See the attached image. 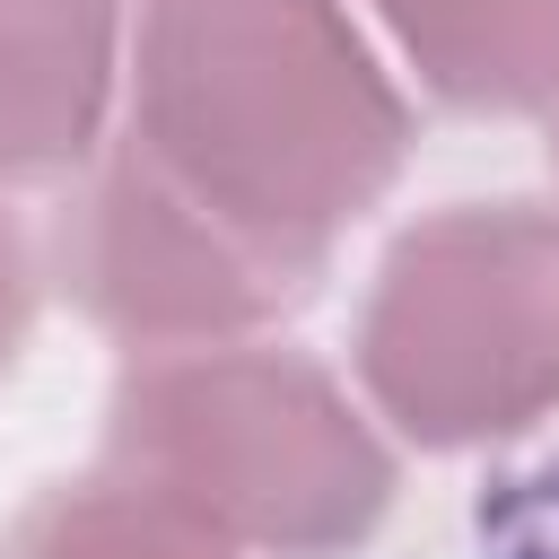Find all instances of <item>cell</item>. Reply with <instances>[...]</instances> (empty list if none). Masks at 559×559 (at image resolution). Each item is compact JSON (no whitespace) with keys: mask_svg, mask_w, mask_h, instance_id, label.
<instances>
[{"mask_svg":"<svg viewBox=\"0 0 559 559\" xmlns=\"http://www.w3.org/2000/svg\"><path fill=\"white\" fill-rule=\"evenodd\" d=\"M26 323H35V253H26L17 218L0 210V376L17 367V349H26Z\"/></svg>","mask_w":559,"mask_h":559,"instance_id":"cell-8","label":"cell"},{"mask_svg":"<svg viewBox=\"0 0 559 559\" xmlns=\"http://www.w3.org/2000/svg\"><path fill=\"white\" fill-rule=\"evenodd\" d=\"M122 148L297 297L393 192L411 96L341 0H140Z\"/></svg>","mask_w":559,"mask_h":559,"instance_id":"cell-1","label":"cell"},{"mask_svg":"<svg viewBox=\"0 0 559 559\" xmlns=\"http://www.w3.org/2000/svg\"><path fill=\"white\" fill-rule=\"evenodd\" d=\"M358 384L428 454L559 411V210L454 201L393 236L358 306Z\"/></svg>","mask_w":559,"mask_h":559,"instance_id":"cell-3","label":"cell"},{"mask_svg":"<svg viewBox=\"0 0 559 559\" xmlns=\"http://www.w3.org/2000/svg\"><path fill=\"white\" fill-rule=\"evenodd\" d=\"M419 87L454 114H550L559 0H367Z\"/></svg>","mask_w":559,"mask_h":559,"instance_id":"cell-6","label":"cell"},{"mask_svg":"<svg viewBox=\"0 0 559 559\" xmlns=\"http://www.w3.org/2000/svg\"><path fill=\"white\" fill-rule=\"evenodd\" d=\"M550 166H559V96H550Z\"/></svg>","mask_w":559,"mask_h":559,"instance_id":"cell-9","label":"cell"},{"mask_svg":"<svg viewBox=\"0 0 559 559\" xmlns=\"http://www.w3.org/2000/svg\"><path fill=\"white\" fill-rule=\"evenodd\" d=\"M61 280L131 349L236 341V332H262L288 306V288L227 227H210L166 175H148L131 148H114L96 166V183L70 201Z\"/></svg>","mask_w":559,"mask_h":559,"instance_id":"cell-4","label":"cell"},{"mask_svg":"<svg viewBox=\"0 0 559 559\" xmlns=\"http://www.w3.org/2000/svg\"><path fill=\"white\" fill-rule=\"evenodd\" d=\"M0 559H245L236 542H218V533H201L192 515H175V507H157L148 489H131V480H61V489H44L17 524H9V542H0Z\"/></svg>","mask_w":559,"mask_h":559,"instance_id":"cell-7","label":"cell"},{"mask_svg":"<svg viewBox=\"0 0 559 559\" xmlns=\"http://www.w3.org/2000/svg\"><path fill=\"white\" fill-rule=\"evenodd\" d=\"M105 472L245 559L358 550L393 507L384 428L280 341L140 349L105 402Z\"/></svg>","mask_w":559,"mask_h":559,"instance_id":"cell-2","label":"cell"},{"mask_svg":"<svg viewBox=\"0 0 559 559\" xmlns=\"http://www.w3.org/2000/svg\"><path fill=\"white\" fill-rule=\"evenodd\" d=\"M122 0H0V183L79 175L105 148Z\"/></svg>","mask_w":559,"mask_h":559,"instance_id":"cell-5","label":"cell"}]
</instances>
